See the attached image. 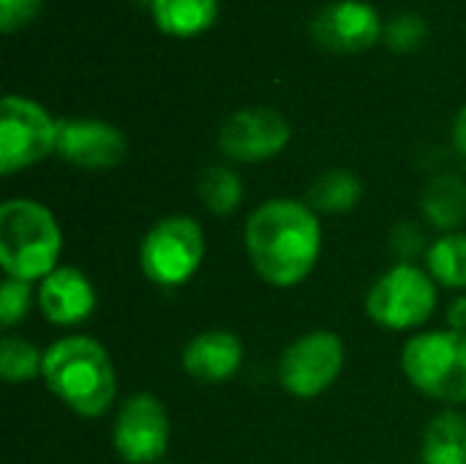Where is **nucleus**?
Returning a JSON list of instances; mask_svg holds the SVG:
<instances>
[{
	"label": "nucleus",
	"mask_w": 466,
	"mask_h": 464,
	"mask_svg": "<svg viewBox=\"0 0 466 464\" xmlns=\"http://www.w3.org/2000/svg\"><path fill=\"white\" fill-rule=\"evenodd\" d=\"M161 464H164V462H161Z\"/></svg>",
	"instance_id": "obj_28"
},
{
	"label": "nucleus",
	"mask_w": 466,
	"mask_h": 464,
	"mask_svg": "<svg viewBox=\"0 0 466 464\" xmlns=\"http://www.w3.org/2000/svg\"><path fill=\"white\" fill-rule=\"evenodd\" d=\"M44 0H0V30L14 33L35 19Z\"/></svg>",
	"instance_id": "obj_25"
},
{
	"label": "nucleus",
	"mask_w": 466,
	"mask_h": 464,
	"mask_svg": "<svg viewBox=\"0 0 466 464\" xmlns=\"http://www.w3.org/2000/svg\"><path fill=\"white\" fill-rule=\"evenodd\" d=\"M420 213L423 219L445 232H459L466 222V180L456 172L434 175L420 191Z\"/></svg>",
	"instance_id": "obj_15"
},
{
	"label": "nucleus",
	"mask_w": 466,
	"mask_h": 464,
	"mask_svg": "<svg viewBox=\"0 0 466 464\" xmlns=\"http://www.w3.org/2000/svg\"><path fill=\"white\" fill-rule=\"evenodd\" d=\"M205 260V230L186 213L158 219L139 243V268L156 287L188 284Z\"/></svg>",
	"instance_id": "obj_5"
},
{
	"label": "nucleus",
	"mask_w": 466,
	"mask_h": 464,
	"mask_svg": "<svg viewBox=\"0 0 466 464\" xmlns=\"http://www.w3.org/2000/svg\"><path fill=\"white\" fill-rule=\"evenodd\" d=\"M243 238L257 276L279 290L306 282L322 254V222L317 211L292 197H273L254 208Z\"/></svg>",
	"instance_id": "obj_1"
},
{
	"label": "nucleus",
	"mask_w": 466,
	"mask_h": 464,
	"mask_svg": "<svg viewBox=\"0 0 466 464\" xmlns=\"http://www.w3.org/2000/svg\"><path fill=\"white\" fill-rule=\"evenodd\" d=\"M451 137H453V148H456V153L461 156V161L466 164V107L459 109V115H456V120H453V131H451Z\"/></svg>",
	"instance_id": "obj_27"
},
{
	"label": "nucleus",
	"mask_w": 466,
	"mask_h": 464,
	"mask_svg": "<svg viewBox=\"0 0 466 464\" xmlns=\"http://www.w3.org/2000/svg\"><path fill=\"white\" fill-rule=\"evenodd\" d=\"M243 342L224 328H210L197 334L180 356L183 372L197 380V383H208V386H218V383H229L240 366H243Z\"/></svg>",
	"instance_id": "obj_14"
},
{
	"label": "nucleus",
	"mask_w": 466,
	"mask_h": 464,
	"mask_svg": "<svg viewBox=\"0 0 466 464\" xmlns=\"http://www.w3.org/2000/svg\"><path fill=\"white\" fill-rule=\"evenodd\" d=\"M347 350L333 331H309L298 336L279 361V380L295 399L322 397L341 375Z\"/></svg>",
	"instance_id": "obj_8"
},
{
	"label": "nucleus",
	"mask_w": 466,
	"mask_h": 464,
	"mask_svg": "<svg viewBox=\"0 0 466 464\" xmlns=\"http://www.w3.org/2000/svg\"><path fill=\"white\" fill-rule=\"evenodd\" d=\"M440 304L437 282L415 263L388 268L366 293V314L385 331H412L434 317Z\"/></svg>",
	"instance_id": "obj_6"
},
{
	"label": "nucleus",
	"mask_w": 466,
	"mask_h": 464,
	"mask_svg": "<svg viewBox=\"0 0 466 464\" xmlns=\"http://www.w3.org/2000/svg\"><path fill=\"white\" fill-rule=\"evenodd\" d=\"M57 148V120L33 98L8 93L0 104V172L14 175Z\"/></svg>",
	"instance_id": "obj_7"
},
{
	"label": "nucleus",
	"mask_w": 466,
	"mask_h": 464,
	"mask_svg": "<svg viewBox=\"0 0 466 464\" xmlns=\"http://www.w3.org/2000/svg\"><path fill=\"white\" fill-rule=\"evenodd\" d=\"M33 301H35V287L30 282L5 276V282L0 284V323H3V328L19 325L30 314Z\"/></svg>",
	"instance_id": "obj_22"
},
{
	"label": "nucleus",
	"mask_w": 466,
	"mask_h": 464,
	"mask_svg": "<svg viewBox=\"0 0 466 464\" xmlns=\"http://www.w3.org/2000/svg\"><path fill=\"white\" fill-rule=\"evenodd\" d=\"M63 230L55 213L30 200L14 197L0 205V265L5 276L41 282L60 265Z\"/></svg>",
	"instance_id": "obj_3"
},
{
	"label": "nucleus",
	"mask_w": 466,
	"mask_h": 464,
	"mask_svg": "<svg viewBox=\"0 0 466 464\" xmlns=\"http://www.w3.org/2000/svg\"><path fill=\"white\" fill-rule=\"evenodd\" d=\"M44 369V350H38L33 342L5 334L0 342V377L11 386L30 383L41 377Z\"/></svg>",
	"instance_id": "obj_21"
},
{
	"label": "nucleus",
	"mask_w": 466,
	"mask_h": 464,
	"mask_svg": "<svg viewBox=\"0 0 466 464\" xmlns=\"http://www.w3.org/2000/svg\"><path fill=\"white\" fill-rule=\"evenodd\" d=\"M390 252L399 257V263H415L420 254L429 252L423 230L415 222H399L390 230Z\"/></svg>",
	"instance_id": "obj_24"
},
{
	"label": "nucleus",
	"mask_w": 466,
	"mask_h": 464,
	"mask_svg": "<svg viewBox=\"0 0 466 464\" xmlns=\"http://www.w3.org/2000/svg\"><path fill=\"white\" fill-rule=\"evenodd\" d=\"M426 271L440 287L466 290V232H445L429 243Z\"/></svg>",
	"instance_id": "obj_19"
},
{
	"label": "nucleus",
	"mask_w": 466,
	"mask_h": 464,
	"mask_svg": "<svg viewBox=\"0 0 466 464\" xmlns=\"http://www.w3.org/2000/svg\"><path fill=\"white\" fill-rule=\"evenodd\" d=\"M55 153L79 170H115L128 156L126 134L109 120L98 118H68L57 120Z\"/></svg>",
	"instance_id": "obj_11"
},
{
	"label": "nucleus",
	"mask_w": 466,
	"mask_h": 464,
	"mask_svg": "<svg viewBox=\"0 0 466 464\" xmlns=\"http://www.w3.org/2000/svg\"><path fill=\"white\" fill-rule=\"evenodd\" d=\"M363 200V183L350 170H325L309 186L306 202L317 213H350Z\"/></svg>",
	"instance_id": "obj_18"
},
{
	"label": "nucleus",
	"mask_w": 466,
	"mask_h": 464,
	"mask_svg": "<svg viewBox=\"0 0 466 464\" xmlns=\"http://www.w3.org/2000/svg\"><path fill=\"white\" fill-rule=\"evenodd\" d=\"M448 328H451V331H461V334H466V295H459V298L448 306Z\"/></svg>",
	"instance_id": "obj_26"
},
{
	"label": "nucleus",
	"mask_w": 466,
	"mask_h": 464,
	"mask_svg": "<svg viewBox=\"0 0 466 464\" xmlns=\"http://www.w3.org/2000/svg\"><path fill=\"white\" fill-rule=\"evenodd\" d=\"M197 191H199L202 205L213 216H229L238 211V205L243 200V180L232 167L213 164L199 175Z\"/></svg>",
	"instance_id": "obj_20"
},
{
	"label": "nucleus",
	"mask_w": 466,
	"mask_h": 464,
	"mask_svg": "<svg viewBox=\"0 0 466 464\" xmlns=\"http://www.w3.org/2000/svg\"><path fill=\"white\" fill-rule=\"evenodd\" d=\"M289 120L273 107L238 109L218 129V150L240 164L270 161L289 145Z\"/></svg>",
	"instance_id": "obj_10"
},
{
	"label": "nucleus",
	"mask_w": 466,
	"mask_h": 464,
	"mask_svg": "<svg viewBox=\"0 0 466 464\" xmlns=\"http://www.w3.org/2000/svg\"><path fill=\"white\" fill-rule=\"evenodd\" d=\"M385 27L377 8L366 0H339L322 8L311 22V36L319 46L350 55L374 46Z\"/></svg>",
	"instance_id": "obj_12"
},
{
	"label": "nucleus",
	"mask_w": 466,
	"mask_h": 464,
	"mask_svg": "<svg viewBox=\"0 0 466 464\" xmlns=\"http://www.w3.org/2000/svg\"><path fill=\"white\" fill-rule=\"evenodd\" d=\"M426 36H429V25H426V19H423L420 14H415V11L399 14V16L385 27V33H382L385 44H388L393 52H412V49H418V46L426 41Z\"/></svg>",
	"instance_id": "obj_23"
},
{
	"label": "nucleus",
	"mask_w": 466,
	"mask_h": 464,
	"mask_svg": "<svg viewBox=\"0 0 466 464\" xmlns=\"http://www.w3.org/2000/svg\"><path fill=\"white\" fill-rule=\"evenodd\" d=\"M169 413L153 394L128 397L112 427V443L126 464H161L169 449Z\"/></svg>",
	"instance_id": "obj_9"
},
{
	"label": "nucleus",
	"mask_w": 466,
	"mask_h": 464,
	"mask_svg": "<svg viewBox=\"0 0 466 464\" xmlns=\"http://www.w3.org/2000/svg\"><path fill=\"white\" fill-rule=\"evenodd\" d=\"M404 377L429 399L445 405L466 402V334L420 331L401 350Z\"/></svg>",
	"instance_id": "obj_4"
},
{
	"label": "nucleus",
	"mask_w": 466,
	"mask_h": 464,
	"mask_svg": "<svg viewBox=\"0 0 466 464\" xmlns=\"http://www.w3.org/2000/svg\"><path fill=\"white\" fill-rule=\"evenodd\" d=\"M423 464H466V418L445 410L434 416L420 443Z\"/></svg>",
	"instance_id": "obj_17"
},
{
	"label": "nucleus",
	"mask_w": 466,
	"mask_h": 464,
	"mask_svg": "<svg viewBox=\"0 0 466 464\" xmlns=\"http://www.w3.org/2000/svg\"><path fill=\"white\" fill-rule=\"evenodd\" d=\"M35 304L41 314L60 328L82 325L96 312V287L85 271L74 265H57L35 287Z\"/></svg>",
	"instance_id": "obj_13"
},
{
	"label": "nucleus",
	"mask_w": 466,
	"mask_h": 464,
	"mask_svg": "<svg viewBox=\"0 0 466 464\" xmlns=\"http://www.w3.org/2000/svg\"><path fill=\"white\" fill-rule=\"evenodd\" d=\"M150 8L158 30L175 38H194L218 19V0H150Z\"/></svg>",
	"instance_id": "obj_16"
},
{
	"label": "nucleus",
	"mask_w": 466,
	"mask_h": 464,
	"mask_svg": "<svg viewBox=\"0 0 466 464\" xmlns=\"http://www.w3.org/2000/svg\"><path fill=\"white\" fill-rule=\"evenodd\" d=\"M41 377L46 388L79 418H101L117 397L115 364L101 342L71 334L44 350Z\"/></svg>",
	"instance_id": "obj_2"
}]
</instances>
